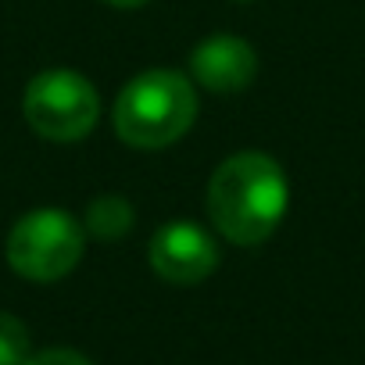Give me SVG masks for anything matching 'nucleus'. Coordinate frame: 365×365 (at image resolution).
<instances>
[{"label":"nucleus","instance_id":"f257e3e1","mask_svg":"<svg viewBox=\"0 0 365 365\" xmlns=\"http://www.w3.org/2000/svg\"><path fill=\"white\" fill-rule=\"evenodd\" d=\"M290 205V187L276 158L240 150L226 158L208 182L212 226L240 247H255L276 233Z\"/></svg>","mask_w":365,"mask_h":365},{"label":"nucleus","instance_id":"f03ea898","mask_svg":"<svg viewBox=\"0 0 365 365\" xmlns=\"http://www.w3.org/2000/svg\"><path fill=\"white\" fill-rule=\"evenodd\" d=\"M197 118V93L194 83L172 72L154 68L125 83L115 101V133L122 143L140 150H158L175 143Z\"/></svg>","mask_w":365,"mask_h":365},{"label":"nucleus","instance_id":"7ed1b4c3","mask_svg":"<svg viewBox=\"0 0 365 365\" xmlns=\"http://www.w3.org/2000/svg\"><path fill=\"white\" fill-rule=\"evenodd\" d=\"M86 230L61 208H40L15 222L8 237V262L33 283H54L68 276L83 258Z\"/></svg>","mask_w":365,"mask_h":365},{"label":"nucleus","instance_id":"20e7f679","mask_svg":"<svg viewBox=\"0 0 365 365\" xmlns=\"http://www.w3.org/2000/svg\"><path fill=\"white\" fill-rule=\"evenodd\" d=\"M26 122L54 143H76L90 136V129L101 118V97L93 83L79 72L68 68H51L40 72L22 97Z\"/></svg>","mask_w":365,"mask_h":365},{"label":"nucleus","instance_id":"39448f33","mask_svg":"<svg viewBox=\"0 0 365 365\" xmlns=\"http://www.w3.org/2000/svg\"><path fill=\"white\" fill-rule=\"evenodd\" d=\"M219 265V244L215 237L187 219H175L161 226L150 240V269L175 287L205 283Z\"/></svg>","mask_w":365,"mask_h":365},{"label":"nucleus","instance_id":"423d86ee","mask_svg":"<svg viewBox=\"0 0 365 365\" xmlns=\"http://www.w3.org/2000/svg\"><path fill=\"white\" fill-rule=\"evenodd\" d=\"M190 72L212 93H240L258 76V54L240 36H212L194 47Z\"/></svg>","mask_w":365,"mask_h":365},{"label":"nucleus","instance_id":"0eeeda50","mask_svg":"<svg viewBox=\"0 0 365 365\" xmlns=\"http://www.w3.org/2000/svg\"><path fill=\"white\" fill-rule=\"evenodd\" d=\"M133 226V205L118 194H101L90 201L86 208V233H93L97 240H118L125 237Z\"/></svg>","mask_w":365,"mask_h":365},{"label":"nucleus","instance_id":"6e6552de","mask_svg":"<svg viewBox=\"0 0 365 365\" xmlns=\"http://www.w3.org/2000/svg\"><path fill=\"white\" fill-rule=\"evenodd\" d=\"M29 354V329L22 319L0 312V365H26Z\"/></svg>","mask_w":365,"mask_h":365},{"label":"nucleus","instance_id":"1a4fd4ad","mask_svg":"<svg viewBox=\"0 0 365 365\" xmlns=\"http://www.w3.org/2000/svg\"><path fill=\"white\" fill-rule=\"evenodd\" d=\"M26 365H93L86 354H79V351H68V347H51V351H40V354H33Z\"/></svg>","mask_w":365,"mask_h":365},{"label":"nucleus","instance_id":"9d476101","mask_svg":"<svg viewBox=\"0 0 365 365\" xmlns=\"http://www.w3.org/2000/svg\"><path fill=\"white\" fill-rule=\"evenodd\" d=\"M104 4H115V8H143L150 0H104Z\"/></svg>","mask_w":365,"mask_h":365},{"label":"nucleus","instance_id":"9b49d317","mask_svg":"<svg viewBox=\"0 0 365 365\" xmlns=\"http://www.w3.org/2000/svg\"><path fill=\"white\" fill-rule=\"evenodd\" d=\"M237 4H247V0H237Z\"/></svg>","mask_w":365,"mask_h":365}]
</instances>
